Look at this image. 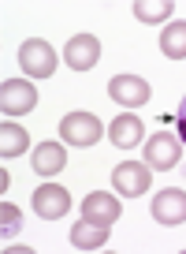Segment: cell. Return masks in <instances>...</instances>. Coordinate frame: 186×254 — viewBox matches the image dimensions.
<instances>
[{"label":"cell","mask_w":186,"mask_h":254,"mask_svg":"<svg viewBox=\"0 0 186 254\" xmlns=\"http://www.w3.org/2000/svg\"><path fill=\"white\" fill-rule=\"evenodd\" d=\"M104 243H108V228L104 224L90 221V217L71 224V247H78V251H101Z\"/></svg>","instance_id":"obj_12"},{"label":"cell","mask_w":186,"mask_h":254,"mask_svg":"<svg viewBox=\"0 0 186 254\" xmlns=\"http://www.w3.org/2000/svg\"><path fill=\"white\" fill-rule=\"evenodd\" d=\"M160 53L168 56V60H186V19L164 26V34H160Z\"/></svg>","instance_id":"obj_15"},{"label":"cell","mask_w":186,"mask_h":254,"mask_svg":"<svg viewBox=\"0 0 186 254\" xmlns=\"http://www.w3.org/2000/svg\"><path fill=\"white\" fill-rule=\"evenodd\" d=\"M19 224H23V213H19V206L4 202V206H0V239L8 243V239L19 232Z\"/></svg>","instance_id":"obj_17"},{"label":"cell","mask_w":186,"mask_h":254,"mask_svg":"<svg viewBox=\"0 0 186 254\" xmlns=\"http://www.w3.org/2000/svg\"><path fill=\"white\" fill-rule=\"evenodd\" d=\"M145 165L153 168V172H171V168L179 165V157H183V142H179V135H168V131H156L153 138L145 142Z\"/></svg>","instance_id":"obj_5"},{"label":"cell","mask_w":186,"mask_h":254,"mask_svg":"<svg viewBox=\"0 0 186 254\" xmlns=\"http://www.w3.org/2000/svg\"><path fill=\"white\" fill-rule=\"evenodd\" d=\"M63 60H67L71 71H90V67H97V60H101V38H93V34H75V38H67Z\"/></svg>","instance_id":"obj_7"},{"label":"cell","mask_w":186,"mask_h":254,"mask_svg":"<svg viewBox=\"0 0 186 254\" xmlns=\"http://www.w3.org/2000/svg\"><path fill=\"white\" fill-rule=\"evenodd\" d=\"M131 8H134V19H138V23H168L175 4H171V0H156V4L153 0H134Z\"/></svg>","instance_id":"obj_16"},{"label":"cell","mask_w":186,"mask_h":254,"mask_svg":"<svg viewBox=\"0 0 186 254\" xmlns=\"http://www.w3.org/2000/svg\"><path fill=\"white\" fill-rule=\"evenodd\" d=\"M179 142H186V97L179 101Z\"/></svg>","instance_id":"obj_18"},{"label":"cell","mask_w":186,"mask_h":254,"mask_svg":"<svg viewBox=\"0 0 186 254\" xmlns=\"http://www.w3.org/2000/svg\"><path fill=\"white\" fill-rule=\"evenodd\" d=\"M149 213L156 217V224H168V228H171V224H183L186 221V190H179V187L156 190Z\"/></svg>","instance_id":"obj_8"},{"label":"cell","mask_w":186,"mask_h":254,"mask_svg":"<svg viewBox=\"0 0 186 254\" xmlns=\"http://www.w3.org/2000/svg\"><path fill=\"white\" fill-rule=\"evenodd\" d=\"M34 209H38V217H45V221L67 217V209H71L67 187H60V183H41V187L34 190Z\"/></svg>","instance_id":"obj_9"},{"label":"cell","mask_w":186,"mask_h":254,"mask_svg":"<svg viewBox=\"0 0 186 254\" xmlns=\"http://www.w3.org/2000/svg\"><path fill=\"white\" fill-rule=\"evenodd\" d=\"M149 183H153V168H149L145 161H123V165H116V172H112V187H116V194H123V198H141L149 190Z\"/></svg>","instance_id":"obj_3"},{"label":"cell","mask_w":186,"mask_h":254,"mask_svg":"<svg viewBox=\"0 0 186 254\" xmlns=\"http://www.w3.org/2000/svg\"><path fill=\"white\" fill-rule=\"evenodd\" d=\"M19 67H23L30 79H48L56 71V49L45 38H26L19 45Z\"/></svg>","instance_id":"obj_2"},{"label":"cell","mask_w":186,"mask_h":254,"mask_svg":"<svg viewBox=\"0 0 186 254\" xmlns=\"http://www.w3.org/2000/svg\"><path fill=\"white\" fill-rule=\"evenodd\" d=\"M108 138H112V146H119V150H134V146L145 138V124H141L134 112H119V116L108 124Z\"/></svg>","instance_id":"obj_11"},{"label":"cell","mask_w":186,"mask_h":254,"mask_svg":"<svg viewBox=\"0 0 186 254\" xmlns=\"http://www.w3.org/2000/svg\"><path fill=\"white\" fill-rule=\"evenodd\" d=\"M82 217H90V221L112 228V224L123 217V206H119V198H116V194H108V190H93V194H86V198H82Z\"/></svg>","instance_id":"obj_10"},{"label":"cell","mask_w":186,"mask_h":254,"mask_svg":"<svg viewBox=\"0 0 186 254\" xmlns=\"http://www.w3.org/2000/svg\"><path fill=\"white\" fill-rule=\"evenodd\" d=\"M0 109L4 116H26V112L38 109V90H34L30 79H4L0 86Z\"/></svg>","instance_id":"obj_4"},{"label":"cell","mask_w":186,"mask_h":254,"mask_svg":"<svg viewBox=\"0 0 186 254\" xmlns=\"http://www.w3.org/2000/svg\"><path fill=\"white\" fill-rule=\"evenodd\" d=\"M108 97L116 105H123V109H138V105H145L149 97H153V90H149V82L141 79V75H112L108 79Z\"/></svg>","instance_id":"obj_6"},{"label":"cell","mask_w":186,"mask_h":254,"mask_svg":"<svg viewBox=\"0 0 186 254\" xmlns=\"http://www.w3.org/2000/svg\"><path fill=\"white\" fill-rule=\"evenodd\" d=\"M104 135V124H101V116H93V112H82V109H75V112H67V116L60 120V138L67 146H93L97 138Z\"/></svg>","instance_id":"obj_1"},{"label":"cell","mask_w":186,"mask_h":254,"mask_svg":"<svg viewBox=\"0 0 186 254\" xmlns=\"http://www.w3.org/2000/svg\"><path fill=\"white\" fill-rule=\"evenodd\" d=\"M30 165H34V172H38V176H56V172L67 168V150H63L60 142H38Z\"/></svg>","instance_id":"obj_13"},{"label":"cell","mask_w":186,"mask_h":254,"mask_svg":"<svg viewBox=\"0 0 186 254\" xmlns=\"http://www.w3.org/2000/svg\"><path fill=\"white\" fill-rule=\"evenodd\" d=\"M30 150V135H26V127H19L15 120L4 116V124H0V157H23V153Z\"/></svg>","instance_id":"obj_14"}]
</instances>
